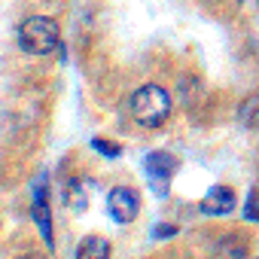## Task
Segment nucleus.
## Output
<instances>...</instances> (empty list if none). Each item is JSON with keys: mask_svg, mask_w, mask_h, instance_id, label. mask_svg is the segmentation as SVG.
I'll return each mask as SVG.
<instances>
[{"mask_svg": "<svg viewBox=\"0 0 259 259\" xmlns=\"http://www.w3.org/2000/svg\"><path fill=\"white\" fill-rule=\"evenodd\" d=\"M171 116V98L162 85H141L132 95V119L144 128H159Z\"/></svg>", "mask_w": 259, "mask_h": 259, "instance_id": "1", "label": "nucleus"}, {"mask_svg": "<svg viewBox=\"0 0 259 259\" xmlns=\"http://www.w3.org/2000/svg\"><path fill=\"white\" fill-rule=\"evenodd\" d=\"M58 40H61L58 22L46 19V16H31L19 28V46L28 55H49L58 49Z\"/></svg>", "mask_w": 259, "mask_h": 259, "instance_id": "2", "label": "nucleus"}, {"mask_svg": "<svg viewBox=\"0 0 259 259\" xmlns=\"http://www.w3.org/2000/svg\"><path fill=\"white\" fill-rule=\"evenodd\" d=\"M107 207H110V217L125 226V223H135V217H138V210H141V201H138V195H135L132 189L116 186V189L107 195Z\"/></svg>", "mask_w": 259, "mask_h": 259, "instance_id": "3", "label": "nucleus"}, {"mask_svg": "<svg viewBox=\"0 0 259 259\" xmlns=\"http://www.w3.org/2000/svg\"><path fill=\"white\" fill-rule=\"evenodd\" d=\"M177 171V159L168 153H150L147 156V177L153 180L156 192H168V180Z\"/></svg>", "mask_w": 259, "mask_h": 259, "instance_id": "4", "label": "nucleus"}, {"mask_svg": "<svg viewBox=\"0 0 259 259\" xmlns=\"http://www.w3.org/2000/svg\"><path fill=\"white\" fill-rule=\"evenodd\" d=\"M204 213H229L232 207H235V192L232 189H226V186H213L204 198H201V204H198Z\"/></svg>", "mask_w": 259, "mask_h": 259, "instance_id": "5", "label": "nucleus"}, {"mask_svg": "<svg viewBox=\"0 0 259 259\" xmlns=\"http://www.w3.org/2000/svg\"><path fill=\"white\" fill-rule=\"evenodd\" d=\"M76 259H110V244L98 235H89L76 247Z\"/></svg>", "mask_w": 259, "mask_h": 259, "instance_id": "6", "label": "nucleus"}, {"mask_svg": "<svg viewBox=\"0 0 259 259\" xmlns=\"http://www.w3.org/2000/svg\"><path fill=\"white\" fill-rule=\"evenodd\" d=\"M64 201H67L73 210H82V207H85V201H89L85 183H82V180H70V183L64 186Z\"/></svg>", "mask_w": 259, "mask_h": 259, "instance_id": "7", "label": "nucleus"}, {"mask_svg": "<svg viewBox=\"0 0 259 259\" xmlns=\"http://www.w3.org/2000/svg\"><path fill=\"white\" fill-rule=\"evenodd\" d=\"M238 116H241V122H244L247 128H256V125H259V95H253V98L238 110Z\"/></svg>", "mask_w": 259, "mask_h": 259, "instance_id": "8", "label": "nucleus"}, {"mask_svg": "<svg viewBox=\"0 0 259 259\" xmlns=\"http://www.w3.org/2000/svg\"><path fill=\"white\" fill-rule=\"evenodd\" d=\"M92 147H95L98 153H104V156H119V153H122L116 144H104V141H92Z\"/></svg>", "mask_w": 259, "mask_h": 259, "instance_id": "9", "label": "nucleus"}, {"mask_svg": "<svg viewBox=\"0 0 259 259\" xmlns=\"http://www.w3.org/2000/svg\"><path fill=\"white\" fill-rule=\"evenodd\" d=\"M247 204H250L247 217H250V220H259V201H256V195H250V201H247Z\"/></svg>", "mask_w": 259, "mask_h": 259, "instance_id": "10", "label": "nucleus"}, {"mask_svg": "<svg viewBox=\"0 0 259 259\" xmlns=\"http://www.w3.org/2000/svg\"><path fill=\"white\" fill-rule=\"evenodd\" d=\"M22 259H40V256H37V253H28V256H22Z\"/></svg>", "mask_w": 259, "mask_h": 259, "instance_id": "11", "label": "nucleus"}]
</instances>
